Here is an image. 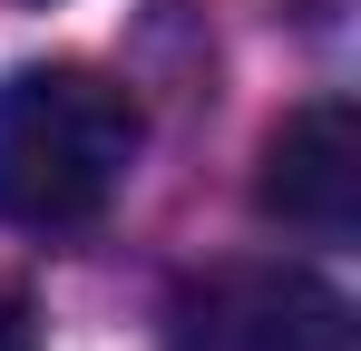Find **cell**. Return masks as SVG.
Returning <instances> with one entry per match:
<instances>
[{
	"mask_svg": "<svg viewBox=\"0 0 361 351\" xmlns=\"http://www.w3.org/2000/svg\"><path fill=\"white\" fill-rule=\"evenodd\" d=\"M147 117L88 58H30L0 78V225L10 234H78L137 176Z\"/></svg>",
	"mask_w": 361,
	"mask_h": 351,
	"instance_id": "6da1fadb",
	"label": "cell"
},
{
	"mask_svg": "<svg viewBox=\"0 0 361 351\" xmlns=\"http://www.w3.org/2000/svg\"><path fill=\"white\" fill-rule=\"evenodd\" d=\"M166 351H352V302L302 264H205L166 292Z\"/></svg>",
	"mask_w": 361,
	"mask_h": 351,
	"instance_id": "7a4b0ae2",
	"label": "cell"
},
{
	"mask_svg": "<svg viewBox=\"0 0 361 351\" xmlns=\"http://www.w3.org/2000/svg\"><path fill=\"white\" fill-rule=\"evenodd\" d=\"M254 205H264V225L302 234V244H352L361 225V108L352 98H302L264 137Z\"/></svg>",
	"mask_w": 361,
	"mask_h": 351,
	"instance_id": "3957f363",
	"label": "cell"
},
{
	"mask_svg": "<svg viewBox=\"0 0 361 351\" xmlns=\"http://www.w3.org/2000/svg\"><path fill=\"white\" fill-rule=\"evenodd\" d=\"M0 351H39V312L20 292H0Z\"/></svg>",
	"mask_w": 361,
	"mask_h": 351,
	"instance_id": "277c9868",
	"label": "cell"
}]
</instances>
